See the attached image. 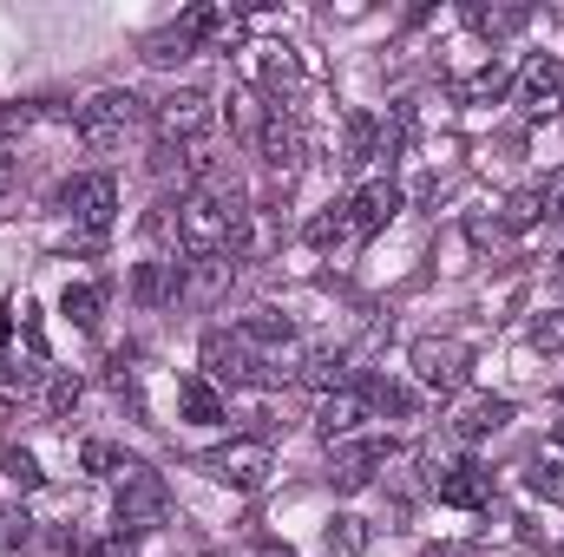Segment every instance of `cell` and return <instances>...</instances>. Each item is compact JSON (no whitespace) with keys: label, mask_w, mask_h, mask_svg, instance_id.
Wrapping results in <instances>:
<instances>
[{"label":"cell","mask_w":564,"mask_h":557,"mask_svg":"<svg viewBox=\"0 0 564 557\" xmlns=\"http://www.w3.org/2000/svg\"><path fill=\"white\" fill-rule=\"evenodd\" d=\"M440 557H453V551H440Z\"/></svg>","instance_id":"60d3db41"},{"label":"cell","mask_w":564,"mask_h":557,"mask_svg":"<svg viewBox=\"0 0 564 557\" xmlns=\"http://www.w3.org/2000/svg\"><path fill=\"white\" fill-rule=\"evenodd\" d=\"M375 157H388V119H375V112H348L341 164H348V171H368Z\"/></svg>","instance_id":"5bb4252c"},{"label":"cell","mask_w":564,"mask_h":557,"mask_svg":"<svg viewBox=\"0 0 564 557\" xmlns=\"http://www.w3.org/2000/svg\"><path fill=\"white\" fill-rule=\"evenodd\" d=\"M237 59H243V73L263 79V86H289V79H295V53H289V46H270V40H263V46H243Z\"/></svg>","instance_id":"ffe728a7"},{"label":"cell","mask_w":564,"mask_h":557,"mask_svg":"<svg viewBox=\"0 0 564 557\" xmlns=\"http://www.w3.org/2000/svg\"><path fill=\"white\" fill-rule=\"evenodd\" d=\"M558 446H564V419H558Z\"/></svg>","instance_id":"ab89813d"},{"label":"cell","mask_w":564,"mask_h":557,"mask_svg":"<svg viewBox=\"0 0 564 557\" xmlns=\"http://www.w3.org/2000/svg\"><path fill=\"white\" fill-rule=\"evenodd\" d=\"M433 492H440V505L479 512V505H492V466L473 459V452H459V459H446V466L433 472Z\"/></svg>","instance_id":"52a82bcc"},{"label":"cell","mask_w":564,"mask_h":557,"mask_svg":"<svg viewBox=\"0 0 564 557\" xmlns=\"http://www.w3.org/2000/svg\"><path fill=\"white\" fill-rule=\"evenodd\" d=\"M532 223H545V217H539V190H519V197L506 204V230H532Z\"/></svg>","instance_id":"1f68e13d"},{"label":"cell","mask_w":564,"mask_h":557,"mask_svg":"<svg viewBox=\"0 0 564 557\" xmlns=\"http://www.w3.org/2000/svg\"><path fill=\"white\" fill-rule=\"evenodd\" d=\"M512 419V401H499V394H479V401H466L459 419H453V433L459 439H486V433H499Z\"/></svg>","instance_id":"d6986e66"},{"label":"cell","mask_w":564,"mask_h":557,"mask_svg":"<svg viewBox=\"0 0 564 557\" xmlns=\"http://www.w3.org/2000/svg\"><path fill=\"white\" fill-rule=\"evenodd\" d=\"M519 112L525 119H558L564 112V73L558 59H525V73H519Z\"/></svg>","instance_id":"7c38bea8"},{"label":"cell","mask_w":564,"mask_h":557,"mask_svg":"<svg viewBox=\"0 0 564 557\" xmlns=\"http://www.w3.org/2000/svg\"><path fill=\"white\" fill-rule=\"evenodd\" d=\"M204 125H210V92H197V86H184L158 106V139L164 144H197Z\"/></svg>","instance_id":"30bf717a"},{"label":"cell","mask_w":564,"mask_h":557,"mask_svg":"<svg viewBox=\"0 0 564 557\" xmlns=\"http://www.w3.org/2000/svg\"><path fill=\"white\" fill-rule=\"evenodd\" d=\"M414 381L433 394H459L466 387V348L459 341H414Z\"/></svg>","instance_id":"ba28073f"},{"label":"cell","mask_w":564,"mask_h":557,"mask_svg":"<svg viewBox=\"0 0 564 557\" xmlns=\"http://www.w3.org/2000/svg\"><path fill=\"white\" fill-rule=\"evenodd\" d=\"M79 466H86L93 479H126V472H132V459H126L119 446H106V439H86V446H79Z\"/></svg>","instance_id":"603a6c76"},{"label":"cell","mask_w":564,"mask_h":557,"mask_svg":"<svg viewBox=\"0 0 564 557\" xmlns=\"http://www.w3.org/2000/svg\"><path fill=\"white\" fill-rule=\"evenodd\" d=\"M552 270H558V276H564V250H558V263H552Z\"/></svg>","instance_id":"f35d334b"},{"label":"cell","mask_w":564,"mask_h":557,"mask_svg":"<svg viewBox=\"0 0 564 557\" xmlns=\"http://www.w3.org/2000/svg\"><path fill=\"white\" fill-rule=\"evenodd\" d=\"M164 512H171V485H164V472H151L132 459V472L119 479V532L126 538H139L151 525H164Z\"/></svg>","instance_id":"3957f363"},{"label":"cell","mask_w":564,"mask_h":557,"mask_svg":"<svg viewBox=\"0 0 564 557\" xmlns=\"http://www.w3.org/2000/svg\"><path fill=\"white\" fill-rule=\"evenodd\" d=\"M394 210H401V184H394V177L361 184V190L348 197V237H375V230H388Z\"/></svg>","instance_id":"4fadbf2b"},{"label":"cell","mask_w":564,"mask_h":557,"mask_svg":"<svg viewBox=\"0 0 564 557\" xmlns=\"http://www.w3.org/2000/svg\"><path fill=\"white\" fill-rule=\"evenodd\" d=\"M525 492L545 499V505H564V466L558 459H532L525 466Z\"/></svg>","instance_id":"484cf974"},{"label":"cell","mask_w":564,"mask_h":557,"mask_svg":"<svg viewBox=\"0 0 564 557\" xmlns=\"http://www.w3.org/2000/svg\"><path fill=\"white\" fill-rule=\"evenodd\" d=\"M289 381H302L315 394H335V387H348V354L341 348H308L302 368H289Z\"/></svg>","instance_id":"2e32d148"},{"label":"cell","mask_w":564,"mask_h":557,"mask_svg":"<svg viewBox=\"0 0 564 557\" xmlns=\"http://www.w3.org/2000/svg\"><path fill=\"white\" fill-rule=\"evenodd\" d=\"M33 119H40L33 106H0V139H20V132H26Z\"/></svg>","instance_id":"836d02e7"},{"label":"cell","mask_w":564,"mask_h":557,"mask_svg":"<svg viewBox=\"0 0 564 557\" xmlns=\"http://www.w3.org/2000/svg\"><path fill=\"white\" fill-rule=\"evenodd\" d=\"M506 86H512V73H506V66H499V59H492V66H486V73H473V79H459V86H453V92H459V99H466V106H486V99H499V92H506Z\"/></svg>","instance_id":"d4e9b609"},{"label":"cell","mask_w":564,"mask_h":557,"mask_svg":"<svg viewBox=\"0 0 564 557\" xmlns=\"http://www.w3.org/2000/svg\"><path fill=\"white\" fill-rule=\"evenodd\" d=\"M368 518H355V512H341V518H328V532H322V557H361L368 551Z\"/></svg>","instance_id":"44dd1931"},{"label":"cell","mask_w":564,"mask_h":557,"mask_svg":"<svg viewBox=\"0 0 564 557\" xmlns=\"http://www.w3.org/2000/svg\"><path fill=\"white\" fill-rule=\"evenodd\" d=\"M177 407H184L191 426H217V419L230 414L224 387H217V381H204V374H184V381H177Z\"/></svg>","instance_id":"e0dca14e"},{"label":"cell","mask_w":564,"mask_h":557,"mask_svg":"<svg viewBox=\"0 0 564 557\" xmlns=\"http://www.w3.org/2000/svg\"><path fill=\"white\" fill-rule=\"evenodd\" d=\"M7 190H13V157L0 151V197H7Z\"/></svg>","instance_id":"8d00e7d4"},{"label":"cell","mask_w":564,"mask_h":557,"mask_svg":"<svg viewBox=\"0 0 564 557\" xmlns=\"http://www.w3.org/2000/svg\"><path fill=\"white\" fill-rule=\"evenodd\" d=\"M86 557H132V538L119 532V538H99V545H86Z\"/></svg>","instance_id":"e575fe53"},{"label":"cell","mask_w":564,"mask_h":557,"mask_svg":"<svg viewBox=\"0 0 564 557\" xmlns=\"http://www.w3.org/2000/svg\"><path fill=\"white\" fill-rule=\"evenodd\" d=\"M539 217H545V223H564V164L539 184Z\"/></svg>","instance_id":"4dcf8cb0"},{"label":"cell","mask_w":564,"mask_h":557,"mask_svg":"<svg viewBox=\"0 0 564 557\" xmlns=\"http://www.w3.org/2000/svg\"><path fill=\"white\" fill-rule=\"evenodd\" d=\"M7 381H33V368H20V361L0 348V387H7Z\"/></svg>","instance_id":"d590c367"},{"label":"cell","mask_w":564,"mask_h":557,"mask_svg":"<svg viewBox=\"0 0 564 557\" xmlns=\"http://www.w3.org/2000/svg\"><path fill=\"white\" fill-rule=\"evenodd\" d=\"M237 328H243V341H250L257 354H263V348H289V341H295L289 315H276V308H257V315H243Z\"/></svg>","instance_id":"7402d4cb"},{"label":"cell","mask_w":564,"mask_h":557,"mask_svg":"<svg viewBox=\"0 0 564 557\" xmlns=\"http://www.w3.org/2000/svg\"><path fill=\"white\" fill-rule=\"evenodd\" d=\"M361 394H368V407H375V414H414V394H408V387H401V381H388V374H375V381H361Z\"/></svg>","instance_id":"cb8c5ba5"},{"label":"cell","mask_w":564,"mask_h":557,"mask_svg":"<svg viewBox=\"0 0 564 557\" xmlns=\"http://www.w3.org/2000/svg\"><path fill=\"white\" fill-rule=\"evenodd\" d=\"M532 348H545V354L564 348V308H545V315L532 321Z\"/></svg>","instance_id":"f546056e"},{"label":"cell","mask_w":564,"mask_h":557,"mask_svg":"<svg viewBox=\"0 0 564 557\" xmlns=\"http://www.w3.org/2000/svg\"><path fill=\"white\" fill-rule=\"evenodd\" d=\"M59 204L73 210V223H79L86 237H106L112 217H119V184H112V171H86V177L59 184Z\"/></svg>","instance_id":"5b68a950"},{"label":"cell","mask_w":564,"mask_h":557,"mask_svg":"<svg viewBox=\"0 0 564 557\" xmlns=\"http://www.w3.org/2000/svg\"><path fill=\"white\" fill-rule=\"evenodd\" d=\"M59 308H66V315L79 321V328H99V288H93V282H66Z\"/></svg>","instance_id":"83f0119b"},{"label":"cell","mask_w":564,"mask_h":557,"mask_svg":"<svg viewBox=\"0 0 564 557\" xmlns=\"http://www.w3.org/2000/svg\"><path fill=\"white\" fill-rule=\"evenodd\" d=\"M0 472H7V479H13L20 492H33V485L46 479V472H40V459H33L26 446H7V452H0Z\"/></svg>","instance_id":"f1b7e54d"},{"label":"cell","mask_w":564,"mask_h":557,"mask_svg":"<svg viewBox=\"0 0 564 557\" xmlns=\"http://www.w3.org/2000/svg\"><path fill=\"white\" fill-rule=\"evenodd\" d=\"M46 407H53V414H73V407H79V381H73V374H53Z\"/></svg>","instance_id":"d6a6232c"},{"label":"cell","mask_w":564,"mask_h":557,"mask_svg":"<svg viewBox=\"0 0 564 557\" xmlns=\"http://www.w3.org/2000/svg\"><path fill=\"white\" fill-rule=\"evenodd\" d=\"M459 13H466V26L486 33V40H512V33H525V20H532V7H479V0H466Z\"/></svg>","instance_id":"ac0fdd59"},{"label":"cell","mask_w":564,"mask_h":557,"mask_svg":"<svg viewBox=\"0 0 564 557\" xmlns=\"http://www.w3.org/2000/svg\"><path fill=\"white\" fill-rule=\"evenodd\" d=\"M302 237H308V250H328V243H341V237H348V204H328L322 217H308V230H302Z\"/></svg>","instance_id":"4316f807"},{"label":"cell","mask_w":564,"mask_h":557,"mask_svg":"<svg viewBox=\"0 0 564 557\" xmlns=\"http://www.w3.org/2000/svg\"><path fill=\"white\" fill-rule=\"evenodd\" d=\"M257 151H263V164H270L276 177H295V164H302V125H295L289 106H270V112H263V125H257Z\"/></svg>","instance_id":"8fae6325"},{"label":"cell","mask_w":564,"mask_h":557,"mask_svg":"<svg viewBox=\"0 0 564 557\" xmlns=\"http://www.w3.org/2000/svg\"><path fill=\"white\" fill-rule=\"evenodd\" d=\"M132 302H139V308H171V302H184V263H139V270H132Z\"/></svg>","instance_id":"9a60e30c"},{"label":"cell","mask_w":564,"mask_h":557,"mask_svg":"<svg viewBox=\"0 0 564 557\" xmlns=\"http://www.w3.org/2000/svg\"><path fill=\"white\" fill-rule=\"evenodd\" d=\"M361 419H375L368 394H361V387H335V394H322V407H315V439H322V446H341V439L361 433Z\"/></svg>","instance_id":"9c48e42d"},{"label":"cell","mask_w":564,"mask_h":557,"mask_svg":"<svg viewBox=\"0 0 564 557\" xmlns=\"http://www.w3.org/2000/svg\"><path fill=\"white\" fill-rule=\"evenodd\" d=\"M204 381H217V387H263V381H276V368H270V354H257L243 341V328H204Z\"/></svg>","instance_id":"6da1fadb"},{"label":"cell","mask_w":564,"mask_h":557,"mask_svg":"<svg viewBox=\"0 0 564 557\" xmlns=\"http://www.w3.org/2000/svg\"><path fill=\"white\" fill-rule=\"evenodd\" d=\"M257 557H295V551H289V545H263Z\"/></svg>","instance_id":"74e56055"},{"label":"cell","mask_w":564,"mask_h":557,"mask_svg":"<svg viewBox=\"0 0 564 557\" xmlns=\"http://www.w3.org/2000/svg\"><path fill=\"white\" fill-rule=\"evenodd\" d=\"M197 466L230 492H263L276 472V452H270V439H230V446H210Z\"/></svg>","instance_id":"7a4b0ae2"},{"label":"cell","mask_w":564,"mask_h":557,"mask_svg":"<svg viewBox=\"0 0 564 557\" xmlns=\"http://www.w3.org/2000/svg\"><path fill=\"white\" fill-rule=\"evenodd\" d=\"M139 119H144L139 99H132V92H119V86H106V92H93V99L79 106V139L93 144V151H112V144L126 139Z\"/></svg>","instance_id":"277c9868"},{"label":"cell","mask_w":564,"mask_h":557,"mask_svg":"<svg viewBox=\"0 0 564 557\" xmlns=\"http://www.w3.org/2000/svg\"><path fill=\"white\" fill-rule=\"evenodd\" d=\"M335 459H328V485L335 492H368L375 485V466H388L394 459V439H341V446H328Z\"/></svg>","instance_id":"8992f818"}]
</instances>
